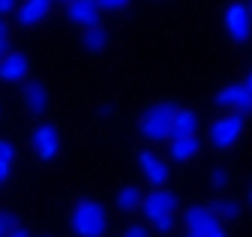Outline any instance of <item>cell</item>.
Returning a JSON list of instances; mask_svg holds the SVG:
<instances>
[{
	"label": "cell",
	"instance_id": "cell-13",
	"mask_svg": "<svg viewBox=\"0 0 252 237\" xmlns=\"http://www.w3.org/2000/svg\"><path fill=\"white\" fill-rule=\"evenodd\" d=\"M21 99H24V108L30 114H45V108H48V87L42 81H27L24 90H21Z\"/></svg>",
	"mask_w": 252,
	"mask_h": 237
},
{
	"label": "cell",
	"instance_id": "cell-19",
	"mask_svg": "<svg viewBox=\"0 0 252 237\" xmlns=\"http://www.w3.org/2000/svg\"><path fill=\"white\" fill-rule=\"evenodd\" d=\"M210 186H213V189H225V186H228V171H225L222 165H216V168L210 171Z\"/></svg>",
	"mask_w": 252,
	"mask_h": 237
},
{
	"label": "cell",
	"instance_id": "cell-15",
	"mask_svg": "<svg viewBox=\"0 0 252 237\" xmlns=\"http://www.w3.org/2000/svg\"><path fill=\"white\" fill-rule=\"evenodd\" d=\"M207 210H210L219 222H222V219H237L243 207H240V201H234V198H213V201L207 204Z\"/></svg>",
	"mask_w": 252,
	"mask_h": 237
},
{
	"label": "cell",
	"instance_id": "cell-3",
	"mask_svg": "<svg viewBox=\"0 0 252 237\" xmlns=\"http://www.w3.org/2000/svg\"><path fill=\"white\" fill-rule=\"evenodd\" d=\"M174 111H177L174 102H156V105H150L141 114V120H138L141 138H147V141H168V126H171Z\"/></svg>",
	"mask_w": 252,
	"mask_h": 237
},
{
	"label": "cell",
	"instance_id": "cell-26",
	"mask_svg": "<svg viewBox=\"0 0 252 237\" xmlns=\"http://www.w3.org/2000/svg\"><path fill=\"white\" fill-rule=\"evenodd\" d=\"M6 237H30V234H27V228H21V225H15V228H12V231L6 234Z\"/></svg>",
	"mask_w": 252,
	"mask_h": 237
},
{
	"label": "cell",
	"instance_id": "cell-20",
	"mask_svg": "<svg viewBox=\"0 0 252 237\" xmlns=\"http://www.w3.org/2000/svg\"><path fill=\"white\" fill-rule=\"evenodd\" d=\"M132 0H96V6H99V12H120V9H126Z\"/></svg>",
	"mask_w": 252,
	"mask_h": 237
},
{
	"label": "cell",
	"instance_id": "cell-21",
	"mask_svg": "<svg viewBox=\"0 0 252 237\" xmlns=\"http://www.w3.org/2000/svg\"><path fill=\"white\" fill-rule=\"evenodd\" d=\"M12 159H15V144L0 138V165H12Z\"/></svg>",
	"mask_w": 252,
	"mask_h": 237
},
{
	"label": "cell",
	"instance_id": "cell-5",
	"mask_svg": "<svg viewBox=\"0 0 252 237\" xmlns=\"http://www.w3.org/2000/svg\"><path fill=\"white\" fill-rule=\"evenodd\" d=\"M183 222H186V231L192 237H213L216 231H222V222H219L207 207H189Z\"/></svg>",
	"mask_w": 252,
	"mask_h": 237
},
{
	"label": "cell",
	"instance_id": "cell-6",
	"mask_svg": "<svg viewBox=\"0 0 252 237\" xmlns=\"http://www.w3.org/2000/svg\"><path fill=\"white\" fill-rule=\"evenodd\" d=\"M222 21H225V30L231 33L234 42H246L249 39V33H252V15H249L246 3H231L225 9V18Z\"/></svg>",
	"mask_w": 252,
	"mask_h": 237
},
{
	"label": "cell",
	"instance_id": "cell-25",
	"mask_svg": "<svg viewBox=\"0 0 252 237\" xmlns=\"http://www.w3.org/2000/svg\"><path fill=\"white\" fill-rule=\"evenodd\" d=\"M123 237H147V228L144 225H129Z\"/></svg>",
	"mask_w": 252,
	"mask_h": 237
},
{
	"label": "cell",
	"instance_id": "cell-17",
	"mask_svg": "<svg viewBox=\"0 0 252 237\" xmlns=\"http://www.w3.org/2000/svg\"><path fill=\"white\" fill-rule=\"evenodd\" d=\"M138 207H141V192L135 186H123L117 192V210L120 213H132V210H138Z\"/></svg>",
	"mask_w": 252,
	"mask_h": 237
},
{
	"label": "cell",
	"instance_id": "cell-23",
	"mask_svg": "<svg viewBox=\"0 0 252 237\" xmlns=\"http://www.w3.org/2000/svg\"><path fill=\"white\" fill-rule=\"evenodd\" d=\"M9 51V24L6 18H0V57Z\"/></svg>",
	"mask_w": 252,
	"mask_h": 237
},
{
	"label": "cell",
	"instance_id": "cell-24",
	"mask_svg": "<svg viewBox=\"0 0 252 237\" xmlns=\"http://www.w3.org/2000/svg\"><path fill=\"white\" fill-rule=\"evenodd\" d=\"M18 9V3H15V0H0V18H3V15H9V12H15Z\"/></svg>",
	"mask_w": 252,
	"mask_h": 237
},
{
	"label": "cell",
	"instance_id": "cell-22",
	"mask_svg": "<svg viewBox=\"0 0 252 237\" xmlns=\"http://www.w3.org/2000/svg\"><path fill=\"white\" fill-rule=\"evenodd\" d=\"M18 225V219H15V213H0V237H6L12 228Z\"/></svg>",
	"mask_w": 252,
	"mask_h": 237
},
{
	"label": "cell",
	"instance_id": "cell-16",
	"mask_svg": "<svg viewBox=\"0 0 252 237\" xmlns=\"http://www.w3.org/2000/svg\"><path fill=\"white\" fill-rule=\"evenodd\" d=\"M168 153L177 162H189V159L198 153V138L192 135V138H177V141H171L168 144Z\"/></svg>",
	"mask_w": 252,
	"mask_h": 237
},
{
	"label": "cell",
	"instance_id": "cell-31",
	"mask_svg": "<svg viewBox=\"0 0 252 237\" xmlns=\"http://www.w3.org/2000/svg\"><path fill=\"white\" fill-rule=\"evenodd\" d=\"M246 9H249V15H252V0H249V6H246Z\"/></svg>",
	"mask_w": 252,
	"mask_h": 237
},
{
	"label": "cell",
	"instance_id": "cell-28",
	"mask_svg": "<svg viewBox=\"0 0 252 237\" xmlns=\"http://www.w3.org/2000/svg\"><path fill=\"white\" fill-rule=\"evenodd\" d=\"M99 114H102V117H111V114H114V102H108V105H102V108H99Z\"/></svg>",
	"mask_w": 252,
	"mask_h": 237
},
{
	"label": "cell",
	"instance_id": "cell-11",
	"mask_svg": "<svg viewBox=\"0 0 252 237\" xmlns=\"http://www.w3.org/2000/svg\"><path fill=\"white\" fill-rule=\"evenodd\" d=\"M198 129V117L192 108H177L174 117H171V126H168V141H177V138H192Z\"/></svg>",
	"mask_w": 252,
	"mask_h": 237
},
{
	"label": "cell",
	"instance_id": "cell-8",
	"mask_svg": "<svg viewBox=\"0 0 252 237\" xmlns=\"http://www.w3.org/2000/svg\"><path fill=\"white\" fill-rule=\"evenodd\" d=\"M138 165H141L144 180H147L153 189H162V183L168 180V165H165V159L156 156L153 150H141V153H138Z\"/></svg>",
	"mask_w": 252,
	"mask_h": 237
},
{
	"label": "cell",
	"instance_id": "cell-32",
	"mask_svg": "<svg viewBox=\"0 0 252 237\" xmlns=\"http://www.w3.org/2000/svg\"><path fill=\"white\" fill-rule=\"evenodd\" d=\"M186 237H192V234H186Z\"/></svg>",
	"mask_w": 252,
	"mask_h": 237
},
{
	"label": "cell",
	"instance_id": "cell-14",
	"mask_svg": "<svg viewBox=\"0 0 252 237\" xmlns=\"http://www.w3.org/2000/svg\"><path fill=\"white\" fill-rule=\"evenodd\" d=\"M51 12V0H24L18 6V24L24 27H33V24H42Z\"/></svg>",
	"mask_w": 252,
	"mask_h": 237
},
{
	"label": "cell",
	"instance_id": "cell-7",
	"mask_svg": "<svg viewBox=\"0 0 252 237\" xmlns=\"http://www.w3.org/2000/svg\"><path fill=\"white\" fill-rule=\"evenodd\" d=\"M216 105L234 108V114L246 117V114H252V93L246 90V84H228L216 93Z\"/></svg>",
	"mask_w": 252,
	"mask_h": 237
},
{
	"label": "cell",
	"instance_id": "cell-4",
	"mask_svg": "<svg viewBox=\"0 0 252 237\" xmlns=\"http://www.w3.org/2000/svg\"><path fill=\"white\" fill-rule=\"evenodd\" d=\"M240 135H243V117L240 114H222L210 123V144L219 147V150L234 147Z\"/></svg>",
	"mask_w": 252,
	"mask_h": 237
},
{
	"label": "cell",
	"instance_id": "cell-18",
	"mask_svg": "<svg viewBox=\"0 0 252 237\" xmlns=\"http://www.w3.org/2000/svg\"><path fill=\"white\" fill-rule=\"evenodd\" d=\"M81 45H84L87 51H105V48H108V30H105V27H93V30H84Z\"/></svg>",
	"mask_w": 252,
	"mask_h": 237
},
{
	"label": "cell",
	"instance_id": "cell-1",
	"mask_svg": "<svg viewBox=\"0 0 252 237\" xmlns=\"http://www.w3.org/2000/svg\"><path fill=\"white\" fill-rule=\"evenodd\" d=\"M138 210L147 216V222L156 225L159 234H168L174 231V210H177V195L168 192L165 186L162 189H150L147 195H141V207Z\"/></svg>",
	"mask_w": 252,
	"mask_h": 237
},
{
	"label": "cell",
	"instance_id": "cell-2",
	"mask_svg": "<svg viewBox=\"0 0 252 237\" xmlns=\"http://www.w3.org/2000/svg\"><path fill=\"white\" fill-rule=\"evenodd\" d=\"M72 234L75 237H102L108 231V213L99 201L93 198H81L72 207V216H69Z\"/></svg>",
	"mask_w": 252,
	"mask_h": 237
},
{
	"label": "cell",
	"instance_id": "cell-10",
	"mask_svg": "<svg viewBox=\"0 0 252 237\" xmlns=\"http://www.w3.org/2000/svg\"><path fill=\"white\" fill-rule=\"evenodd\" d=\"M33 147H36V153H39V159H54L57 153H60V132H57V126H51V123H42V126H36L33 129Z\"/></svg>",
	"mask_w": 252,
	"mask_h": 237
},
{
	"label": "cell",
	"instance_id": "cell-29",
	"mask_svg": "<svg viewBox=\"0 0 252 237\" xmlns=\"http://www.w3.org/2000/svg\"><path fill=\"white\" fill-rule=\"evenodd\" d=\"M243 84H246V90H249V93H252V72H249V78H246V81H243Z\"/></svg>",
	"mask_w": 252,
	"mask_h": 237
},
{
	"label": "cell",
	"instance_id": "cell-30",
	"mask_svg": "<svg viewBox=\"0 0 252 237\" xmlns=\"http://www.w3.org/2000/svg\"><path fill=\"white\" fill-rule=\"evenodd\" d=\"M57 3H66V6H69V3H72V0H57Z\"/></svg>",
	"mask_w": 252,
	"mask_h": 237
},
{
	"label": "cell",
	"instance_id": "cell-27",
	"mask_svg": "<svg viewBox=\"0 0 252 237\" xmlns=\"http://www.w3.org/2000/svg\"><path fill=\"white\" fill-rule=\"evenodd\" d=\"M9 171H12V165H0V183H6V177H9Z\"/></svg>",
	"mask_w": 252,
	"mask_h": 237
},
{
	"label": "cell",
	"instance_id": "cell-12",
	"mask_svg": "<svg viewBox=\"0 0 252 237\" xmlns=\"http://www.w3.org/2000/svg\"><path fill=\"white\" fill-rule=\"evenodd\" d=\"M27 69H30L27 54H21V51H6L0 57V78L3 81H21L27 75Z\"/></svg>",
	"mask_w": 252,
	"mask_h": 237
},
{
	"label": "cell",
	"instance_id": "cell-9",
	"mask_svg": "<svg viewBox=\"0 0 252 237\" xmlns=\"http://www.w3.org/2000/svg\"><path fill=\"white\" fill-rule=\"evenodd\" d=\"M66 15H69L72 24L81 27V30H93V27H99V18H102L96 0H72Z\"/></svg>",
	"mask_w": 252,
	"mask_h": 237
}]
</instances>
